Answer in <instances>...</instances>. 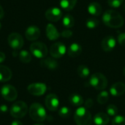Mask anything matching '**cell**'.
I'll return each instance as SVG.
<instances>
[{
  "instance_id": "d590c367",
  "label": "cell",
  "mask_w": 125,
  "mask_h": 125,
  "mask_svg": "<svg viewBox=\"0 0 125 125\" xmlns=\"http://www.w3.org/2000/svg\"><path fill=\"white\" fill-rule=\"evenodd\" d=\"M7 105H1V106H0V112H1V113H5V112H7Z\"/></svg>"
},
{
  "instance_id": "d6986e66",
  "label": "cell",
  "mask_w": 125,
  "mask_h": 125,
  "mask_svg": "<svg viewBox=\"0 0 125 125\" xmlns=\"http://www.w3.org/2000/svg\"><path fill=\"white\" fill-rule=\"evenodd\" d=\"M93 121L97 125H107L110 122V118L105 113H98L94 116Z\"/></svg>"
},
{
  "instance_id": "7402d4cb",
  "label": "cell",
  "mask_w": 125,
  "mask_h": 125,
  "mask_svg": "<svg viewBox=\"0 0 125 125\" xmlns=\"http://www.w3.org/2000/svg\"><path fill=\"white\" fill-rule=\"evenodd\" d=\"M69 100H70V103L75 107H81L84 103L82 96L78 94H71L69 97Z\"/></svg>"
},
{
  "instance_id": "ac0fdd59",
  "label": "cell",
  "mask_w": 125,
  "mask_h": 125,
  "mask_svg": "<svg viewBox=\"0 0 125 125\" xmlns=\"http://www.w3.org/2000/svg\"><path fill=\"white\" fill-rule=\"evenodd\" d=\"M46 35L50 40H56L61 36V34L53 24L48 23L46 26Z\"/></svg>"
},
{
  "instance_id": "ffe728a7",
  "label": "cell",
  "mask_w": 125,
  "mask_h": 125,
  "mask_svg": "<svg viewBox=\"0 0 125 125\" xmlns=\"http://www.w3.org/2000/svg\"><path fill=\"white\" fill-rule=\"evenodd\" d=\"M12 78V71L6 66L0 65V82H7Z\"/></svg>"
},
{
  "instance_id": "44dd1931",
  "label": "cell",
  "mask_w": 125,
  "mask_h": 125,
  "mask_svg": "<svg viewBox=\"0 0 125 125\" xmlns=\"http://www.w3.org/2000/svg\"><path fill=\"white\" fill-rule=\"evenodd\" d=\"M103 8L97 2H92L88 6V12L93 16H99L101 15Z\"/></svg>"
},
{
  "instance_id": "8fae6325",
  "label": "cell",
  "mask_w": 125,
  "mask_h": 125,
  "mask_svg": "<svg viewBox=\"0 0 125 125\" xmlns=\"http://www.w3.org/2000/svg\"><path fill=\"white\" fill-rule=\"evenodd\" d=\"M45 106L51 111H55L59 106V100L58 97L54 94H49L45 97Z\"/></svg>"
},
{
  "instance_id": "83f0119b",
  "label": "cell",
  "mask_w": 125,
  "mask_h": 125,
  "mask_svg": "<svg viewBox=\"0 0 125 125\" xmlns=\"http://www.w3.org/2000/svg\"><path fill=\"white\" fill-rule=\"evenodd\" d=\"M99 23H100V22H99L97 18L92 17V18H89L87 19L86 25V27L88 29H95L96 27H97Z\"/></svg>"
},
{
  "instance_id": "ba28073f",
  "label": "cell",
  "mask_w": 125,
  "mask_h": 125,
  "mask_svg": "<svg viewBox=\"0 0 125 125\" xmlns=\"http://www.w3.org/2000/svg\"><path fill=\"white\" fill-rule=\"evenodd\" d=\"M9 45L14 50L17 51L21 49L24 43L23 37L19 34L16 32L11 33L7 38Z\"/></svg>"
},
{
  "instance_id": "30bf717a",
  "label": "cell",
  "mask_w": 125,
  "mask_h": 125,
  "mask_svg": "<svg viewBox=\"0 0 125 125\" xmlns=\"http://www.w3.org/2000/svg\"><path fill=\"white\" fill-rule=\"evenodd\" d=\"M27 90L31 95L41 96L45 93L47 86L45 83H33L27 87Z\"/></svg>"
},
{
  "instance_id": "2e32d148",
  "label": "cell",
  "mask_w": 125,
  "mask_h": 125,
  "mask_svg": "<svg viewBox=\"0 0 125 125\" xmlns=\"http://www.w3.org/2000/svg\"><path fill=\"white\" fill-rule=\"evenodd\" d=\"M40 66L48 70H56L59 67V64L54 58L48 57L41 60Z\"/></svg>"
},
{
  "instance_id": "b9f144b4",
  "label": "cell",
  "mask_w": 125,
  "mask_h": 125,
  "mask_svg": "<svg viewBox=\"0 0 125 125\" xmlns=\"http://www.w3.org/2000/svg\"><path fill=\"white\" fill-rule=\"evenodd\" d=\"M44 125L43 124H41V123H39V124H36V125Z\"/></svg>"
},
{
  "instance_id": "277c9868",
  "label": "cell",
  "mask_w": 125,
  "mask_h": 125,
  "mask_svg": "<svg viewBox=\"0 0 125 125\" xmlns=\"http://www.w3.org/2000/svg\"><path fill=\"white\" fill-rule=\"evenodd\" d=\"M89 83L97 90H104L108 86V80L103 74L96 73L91 75Z\"/></svg>"
},
{
  "instance_id": "836d02e7",
  "label": "cell",
  "mask_w": 125,
  "mask_h": 125,
  "mask_svg": "<svg viewBox=\"0 0 125 125\" xmlns=\"http://www.w3.org/2000/svg\"><path fill=\"white\" fill-rule=\"evenodd\" d=\"M118 42L122 46L125 47V33H122L119 35Z\"/></svg>"
},
{
  "instance_id": "1f68e13d",
  "label": "cell",
  "mask_w": 125,
  "mask_h": 125,
  "mask_svg": "<svg viewBox=\"0 0 125 125\" xmlns=\"http://www.w3.org/2000/svg\"><path fill=\"white\" fill-rule=\"evenodd\" d=\"M125 0H108V4L111 7H119L123 3Z\"/></svg>"
},
{
  "instance_id": "e575fe53",
  "label": "cell",
  "mask_w": 125,
  "mask_h": 125,
  "mask_svg": "<svg viewBox=\"0 0 125 125\" xmlns=\"http://www.w3.org/2000/svg\"><path fill=\"white\" fill-rule=\"evenodd\" d=\"M93 105H94V102H93L92 99H90V98L87 99V100L85 101V103H84L85 108H87V109L91 108L93 106Z\"/></svg>"
},
{
  "instance_id": "d6a6232c",
  "label": "cell",
  "mask_w": 125,
  "mask_h": 125,
  "mask_svg": "<svg viewBox=\"0 0 125 125\" xmlns=\"http://www.w3.org/2000/svg\"><path fill=\"white\" fill-rule=\"evenodd\" d=\"M73 34V31L70 29H65V30L62 31V32L61 33V36L64 38H69V37H72Z\"/></svg>"
},
{
  "instance_id": "74e56055",
  "label": "cell",
  "mask_w": 125,
  "mask_h": 125,
  "mask_svg": "<svg viewBox=\"0 0 125 125\" xmlns=\"http://www.w3.org/2000/svg\"><path fill=\"white\" fill-rule=\"evenodd\" d=\"M23 125V124L19 121V120H14L11 122V125Z\"/></svg>"
},
{
  "instance_id": "f35d334b",
  "label": "cell",
  "mask_w": 125,
  "mask_h": 125,
  "mask_svg": "<svg viewBox=\"0 0 125 125\" xmlns=\"http://www.w3.org/2000/svg\"><path fill=\"white\" fill-rule=\"evenodd\" d=\"M4 15V9L2 8V7L0 5V19H1Z\"/></svg>"
},
{
  "instance_id": "e0dca14e",
  "label": "cell",
  "mask_w": 125,
  "mask_h": 125,
  "mask_svg": "<svg viewBox=\"0 0 125 125\" xmlns=\"http://www.w3.org/2000/svg\"><path fill=\"white\" fill-rule=\"evenodd\" d=\"M82 53V47L80 44L74 42L71 44L67 49V54L72 58L78 57Z\"/></svg>"
},
{
  "instance_id": "7a4b0ae2",
  "label": "cell",
  "mask_w": 125,
  "mask_h": 125,
  "mask_svg": "<svg viewBox=\"0 0 125 125\" xmlns=\"http://www.w3.org/2000/svg\"><path fill=\"white\" fill-rule=\"evenodd\" d=\"M74 119L77 125H92V117L89 111L85 107H79L74 114Z\"/></svg>"
},
{
  "instance_id": "d4e9b609",
  "label": "cell",
  "mask_w": 125,
  "mask_h": 125,
  "mask_svg": "<svg viewBox=\"0 0 125 125\" xmlns=\"http://www.w3.org/2000/svg\"><path fill=\"white\" fill-rule=\"evenodd\" d=\"M62 23L65 28L70 29L75 24L74 18L71 15H64V17L62 19Z\"/></svg>"
},
{
  "instance_id": "7c38bea8",
  "label": "cell",
  "mask_w": 125,
  "mask_h": 125,
  "mask_svg": "<svg viewBox=\"0 0 125 125\" xmlns=\"http://www.w3.org/2000/svg\"><path fill=\"white\" fill-rule=\"evenodd\" d=\"M45 18L47 20L51 22H56L59 21L62 17V10L58 7H52L45 12Z\"/></svg>"
},
{
  "instance_id": "8d00e7d4",
  "label": "cell",
  "mask_w": 125,
  "mask_h": 125,
  "mask_svg": "<svg viewBox=\"0 0 125 125\" xmlns=\"http://www.w3.org/2000/svg\"><path fill=\"white\" fill-rule=\"evenodd\" d=\"M6 59V56L5 54L3 53V52H1L0 51V63H2Z\"/></svg>"
},
{
  "instance_id": "5b68a950",
  "label": "cell",
  "mask_w": 125,
  "mask_h": 125,
  "mask_svg": "<svg viewBox=\"0 0 125 125\" xmlns=\"http://www.w3.org/2000/svg\"><path fill=\"white\" fill-rule=\"evenodd\" d=\"M28 110V106L24 102L17 101L10 108V115L15 119H21L26 115Z\"/></svg>"
},
{
  "instance_id": "4fadbf2b",
  "label": "cell",
  "mask_w": 125,
  "mask_h": 125,
  "mask_svg": "<svg viewBox=\"0 0 125 125\" xmlns=\"http://www.w3.org/2000/svg\"><path fill=\"white\" fill-rule=\"evenodd\" d=\"M116 46V40L113 36H106L101 42V48L105 52H110Z\"/></svg>"
},
{
  "instance_id": "ab89813d",
  "label": "cell",
  "mask_w": 125,
  "mask_h": 125,
  "mask_svg": "<svg viewBox=\"0 0 125 125\" xmlns=\"http://www.w3.org/2000/svg\"><path fill=\"white\" fill-rule=\"evenodd\" d=\"M122 9H123V11L125 12V3L123 4V7H122Z\"/></svg>"
},
{
  "instance_id": "6da1fadb",
  "label": "cell",
  "mask_w": 125,
  "mask_h": 125,
  "mask_svg": "<svg viewBox=\"0 0 125 125\" xmlns=\"http://www.w3.org/2000/svg\"><path fill=\"white\" fill-rule=\"evenodd\" d=\"M103 23L111 28H120L123 26L125 20L122 15L116 10H109L103 15Z\"/></svg>"
},
{
  "instance_id": "603a6c76",
  "label": "cell",
  "mask_w": 125,
  "mask_h": 125,
  "mask_svg": "<svg viewBox=\"0 0 125 125\" xmlns=\"http://www.w3.org/2000/svg\"><path fill=\"white\" fill-rule=\"evenodd\" d=\"M76 3L77 0H60L61 7L66 11L72 10L75 7Z\"/></svg>"
},
{
  "instance_id": "9c48e42d",
  "label": "cell",
  "mask_w": 125,
  "mask_h": 125,
  "mask_svg": "<svg viewBox=\"0 0 125 125\" xmlns=\"http://www.w3.org/2000/svg\"><path fill=\"white\" fill-rule=\"evenodd\" d=\"M66 46L61 42L53 43L50 48V54L54 59H59L62 57L66 53Z\"/></svg>"
},
{
  "instance_id": "52a82bcc",
  "label": "cell",
  "mask_w": 125,
  "mask_h": 125,
  "mask_svg": "<svg viewBox=\"0 0 125 125\" xmlns=\"http://www.w3.org/2000/svg\"><path fill=\"white\" fill-rule=\"evenodd\" d=\"M1 94L5 100L12 102L16 100L18 97V92L13 86L10 84H5L1 89Z\"/></svg>"
},
{
  "instance_id": "60d3db41",
  "label": "cell",
  "mask_w": 125,
  "mask_h": 125,
  "mask_svg": "<svg viewBox=\"0 0 125 125\" xmlns=\"http://www.w3.org/2000/svg\"><path fill=\"white\" fill-rule=\"evenodd\" d=\"M123 75H124V76L125 77V67L124 68V70H123Z\"/></svg>"
},
{
  "instance_id": "4316f807",
  "label": "cell",
  "mask_w": 125,
  "mask_h": 125,
  "mask_svg": "<svg viewBox=\"0 0 125 125\" xmlns=\"http://www.w3.org/2000/svg\"><path fill=\"white\" fill-rule=\"evenodd\" d=\"M108 99H109V94H108V92H106V91H102L98 94L97 98V102H98L99 104L103 105V104H105L108 101Z\"/></svg>"
},
{
  "instance_id": "f1b7e54d",
  "label": "cell",
  "mask_w": 125,
  "mask_h": 125,
  "mask_svg": "<svg viewBox=\"0 0 125 125\" xmlns=\"http://www.w3.org/2000/svg\"><path fill=\"white\" fill-rule=\"evenodd\" d=\"M59 115L63 119L68 118L71 115V110L68 107L63 106L59 110Z\"/></svg>"
},
{
  "instance_id": "8992f818",
  "label": "cell",
  "mask_w": 125,
  "mask_h": 125,
  "mask_svg": "<svg viewBox=\"0 0 125 125\" xmlns=\"http://www.w3.org/2000/svg\"><path fill=\"white\" fill-rule=\"evenodd\" d=\"M30 51L35 57L43 59L48 54V48L46 45L41 42H34L30 45Z\"/></svg>"
},
{
  "instance_id": "4dcf8cb0",
  "label": "cell",
  "mask_w": 125,
  "mask_h": 125,
  "mask_svg": "<svg viewBox=\"0 0 125 125\" xmlns=\"http://www.w3.org/2000/svg\"><path fill=\"white\" fill-rule=\"evenodd\" d=\"M112 125H125V117L122 116H116L112 121Z\"/></svg>"
},
{
  "instance_id": "484cf974",
  "label": "cell",
  "mask_w": 125,
  "mask_h": 125,
  "mask_svg": "<svg viewBox=\"0 0 125 125\" xmlns=\"http://www.w3.org/2000/svg\"><path fill=\"white\" fill-rule=\"evenodd\" d=\"M19 59L23 63H29L31 61V55L26 50H23L19 53Z\"/></svg>"
},
{
  "instance_id": "3957f363",
  "label": "cell",
  "mask_w": 125,
  "mask_h": 125,
  "mask_svg": "<svg viewBox=\"0 0 125 125\" xmlns=\"http://www.w3.org/2000/svg\"><path fill=\"white\" fill-rule=\"evenodd\" d=\"M30 117L35 122H43L46 117V111L42 105L40 103H33L29 108Z\"/></svg>"
},
{
  "instance_id": "f546056e",
  "label": "cell",
  "mask_w": 125,
  "mask_h": 125,
  "mask_svg": "<svg viewBox=\"0 0 125 125\" xmlns=\"http://www.w3.org/2000/svg\"><path fill=\"white\" fill-rule=\"evenodd\" d=\"M106 111H107V114L108 116H116L118 114V108L115 105L110 104V105H108Z\"/></svg>"
},
{
  "instance_id": "5bb4252c",
  "label": "cell",
  "mask_w": 125,
  "mask_h": 125,
  "mask_svg": "<svg viewBox=\"0 0 125 125\" xmlns=\"http://www.w3.org/2000/svg\"><path fill=\"white\" fill-rule=\"evenodd\" d=\"M25 36L26 39L29 41H34L37 40L40 36V29L36 26H29L26 31H25Z\"/></svg>"
},
{
  "instance_id": "cb8c5ba5",
  "label": "cell",
  "mask_w": 125,
  "mask_h": 125,
  "mask_svg": "<svg viewBox=\"0 0 125 125\" xmlns=\"http://www.w3.org/2000/svg\"><path fill=\"white\" fill-rule=\"evenodd\" d=\"M77 73L81 78H87L90 75V70L89 67L83 64H81L78 67Z\"/></svg>"
},
{
  "instance_id": "9a60e30c",
  "label": "cell",
  "mask_w": 125,
  "mask_h": 125,
  "mask_svg": "<svg viewBox=\"0 0 125 125\" xmlns=\"http://www.w3.org/2000/svg\"><path fill=\"white\" fill-rule=\"evenodd\" d=\"M110 92L114 97H119L125 93V84L122 82H116L114 83L111 89Z\"/></svg>"
},
{
  "instance_id": "7bdbcfd3",
  "label": "cell",
  "mask_w": 125,
  "mask_h": 125,
  "mask_svg": "<svg viewBox=\"0 0 125 125\" xmlns=\"http://www.w3.org/2000/svg\"><path fill=\"white\" fill-rule=\"evenodd\" d=\"M1 23H0V29H1Z\"/></svg>"
}]
</instances>
